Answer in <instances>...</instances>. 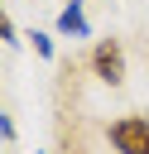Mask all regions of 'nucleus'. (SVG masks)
Wrapping results in <instances>:
<instances>
[{"mask_svg": "<svg viewBox=\"0 0 149 154\" xmlns=\"http://www.w3.org/2000/svg\"><path fill=\"white\" fill-rule=\"evenodd\" d=\"M115 154H149V116H120L106 130Z\"/></svg>", "mask_w": 149, "mask_h": 154, "instance_id": "obj_1", "label": "nucleus"}, {"mask_svg": "<svg viewBox=\"0 0 149 154\" xmlns=\"http://www.w3.org/2000/svg\"><path fill=\"white\" fill-rule=\"evenodd\" d=\"M91 72H96L106 87H120V82H125V48H120L115 38H96V48H91Z\"/></svg>", "mask_w": 149, "mask_h": 154, "instance_id": "obj_2", "label": "nucleus"}, {"mask_svg": "<svg viewBox=\"0 0 149 154\" xmlns=\"http://www.w3.org/2000/svg\"><path fill=\"white\" fill-rule=\"evenodd\" d=\"M58 34H67V38H91V24H87V14H82V0H67V5L58 10Z\"/></svg>", "mask_w": 149, "mask_h": 154, "instance_id": "obj_3", "label": "nucleus"}, {"mask_svg": "<svg viewBox=\"0 0 149 154\" xmlns=\"http://www.w3.org/2000/svg\"><path fill=\"white\" fill-rule=\"evenodd\" d=\"M0 43H5V48H19V29H14V19L5 14V5H0Z\"/></svg>", "mask_w": 149, "mask_h": 154, "instance_id": "obj_4", "label": "nucleus"}, {"mask_svg": "<svg viewBox=\"0 0 149 154\" xmlns=\"http://www.w3.org/2000/svg\"><path fill=\"white\" fill-rule=\"evenodd\" d=\"M29 38H34V53H38V58H53V34H43V29H34Z\"/></svg>", "mask_w": 149, "mask_h": 154, "instance_id": "obj_5", "label": "nucleus"}, {"mask_svg": "<svg viewBox=\"0 0 149 154\" xmlns=\"http://www.w3.org/2000/svg\"><path fill=\"white\" fill-rule=\"evenodd\" d=\"M0 140H14V120H10L5 111H0Z\"/></svg>", "mask_w": 149, "mask_h": 154, "instance_id": "obj_6", "label": "nucleus"}]
</instances>
